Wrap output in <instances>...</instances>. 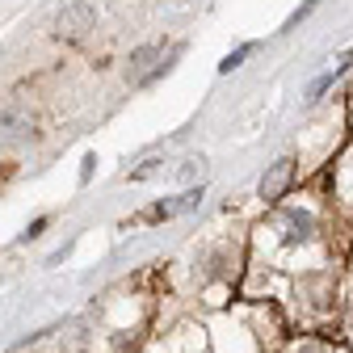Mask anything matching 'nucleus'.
I'll return each instance as SVG.
<instances>
[{
  "mask_svg": "<svg viewBox=\"0 0 353 353\" xmlns=\"http://www.w3.org/2000/svg\"><path fill=\"white\" fill-rule=\"evenodd\" d=\"M278 232H282V244H307L316 236V214L299 210V206H286L278 214Z\"/></svg>",
  "mask_w": 353,
  "mask_h": 353,
  "instance_id": "1",
  "label": "nucleus"
},
{
  "mask_svg": "<svg viewBox=\"0 0 353 353\" xmlns=\"http://www.w3.org/2000/svg\"><path fill=\"white\" fill-rule=\"evenodd\" d=\"M97 21V13H93V5H84V0H76V5H63L59 9V17H55V34H68V38H76V34H84L88 26Z\"/></svg>",
  "mask_w": 353,
  "mask_h": 353,
  "instance_id": "2",
  "label": "nucleus"
},
{
  "mask_svg": "<svg viewBox=\"0 0 353 353\" xmlns=\"http://www.w3.org/2000/svg\"><path fill=\"white\" fill-rule=\"evenodd\" d=\"M290 172H294V160H274L270 164V172L261 176V198L265 202H274V198H282V190H286V181H290Z\"/></svg>",
  "mask_w": 353,
  "mask_h": 353,
  "instance_id": "3",
  "label": "nucleus"
},
{
  "mask_svg": "<svg viewBox=\"0 0 353 353\" xmlns=\"http://www.w3.org/2000/svg\"><path fill=\"white\" fill-rule=\"evenodd\" d=\"M349 63H353V51H345V55H341V59H336V63H332L324 76H320V80H312V88H307V101H320V97L328 93V88H332V84H336V80L349 72Z\"/></svg>",
  "mask_w": 353,
  "mask_h": 353,
  "instance_id": "4",
  "label": "nucleus"
},
{
  "mask_svg": "<svg viewBox=\"0 0 353 353\" xmlns=\"http://www.w3.org/2000/svg\"><path fill=\"white\" fill-rule=\"evenodd\" d=\"M0 126H5V135H9V139H21V135H30L34 118H30L21 105H9L5 114H0Z\"/></svg>",
  "mask_w": 353,
  "mask_h": 353,
  "instance_id": "5",
  "label": "nucleus"
},
{
  "mask_svg": "<svg viewBox=\"0 0 353 353\" xmlns=\"http://www.w3.org/2000/svg\"><path fill=\"white\" fill-rule=\"evenodd\" d=\"M198 202H202V185H198V190H185V194L176 198V202H160V206H156L148 219H168V214H181V210H194Z\"/></svg>",
  "mask_w": 353,
  "mask_h": 353,
  "instance_id": "6",
  "label": "nucleus"
},
{
  "mask_svg": "<svg viewBox=\"0 0 353 353\" xmlns=\"http://www.w3.org/2000/svg\"><path fill=\"white\" fill-rule=\"evenodd\" d=\"M152 59H156V47L148 42V47H139L135 55H130V63H126V80H148V76H152V68H148Z\"/></svg>",
  "mask_w": 353,
  "mask_h": 353,
  "instance_id": "7",
  "label": "nucleus"
},
{
  "mask_svg": "<svg viewBox=\"0 0 353 353\" xmlns=\"http://www.w3.org/2000/svg\"><path fill=\"white\" fill-rule=\"evenodd\" d=\"M248 55H252V42H244V47H236V51H232V55H228L223 63H219V72H232V68H240V63H244Z\"/></svg>",
  "mask_w": 353,
  "mask_h": 353,
  "instance_id": "8",
  "label": "nucleus"
},
{
  "mask_svg": "<svg viewBox=\"0 0 353 353\" xmlns=\"http://www.w3.org/2000/svg\"><path fill=\"white\" fill-rule=\"evenodd\" d=\"M202 164H206L202 156H190V160H181V168H176V176H181V181H194V176L202 172Z\"/></svg>",
  "mask_w": 353,
  "mask_h": 353,
  "instance_id": "9",
  "label": "nucleus"
},
{
  "mask_svg": "<svg viewBox=\"0 0 353 353\" xmlns=\"http://www.w3.org/2000/svg\"><path fill=\"white\" fill-rule=\"evenodd\" d=\"M316 5H320V0H307V5H299V9H294V13H290V21H286V30H294V26H299V21H303V17H307V13H312V9H316Z\"/></svg>",
  "mask_w": 353,
  "mask_h": 353,
  "instance_id": "10",
  "label": "nucleus"
},
{
  "mask_svg": "<svg viewBox=\"0 0 353 353\" xmlns=\"http://www.w3.org/2000/svg\"><path fill=\"white\" fill-rule=\"evenodd\" d=\"M156 168H160V160H148L143 168H135V172H130V181H148V176H152Z\"/></svg>",
  "mask_w": 353,
  "mask_h": 353,
  "instance_id": "11",
  "label": "nucleus"
},
{
  "mask_svg": "<svg viewBox=\"0 0 353 353\" xmlns=\"http://www.w3.org/2000/svg\"><path fill=\"white\" fill-rule=\"evenodd\" d=\"M93 164H97V156H84V168H80V181H88V172H93Z\"/></svg>",
  "mask_w": 353,
  "mask_h": 353,
  "instance_id": "12",
  "label": "nucleus"
},
{
  "mask_svg": "<svg viewBox=\"0 0 353 353\" xmlns=\"http://www.w3.org/2000/svg\"><path fill=\"white\" fill-rule=\"evenodd\" d=\"M294 353H328V349H324V345H299Z\"/></svg>",
  "mask_w": 353,
  "mask_h": 353,
  "instance_id": "13",
  "label": "nucleus"
}]
</instances>
